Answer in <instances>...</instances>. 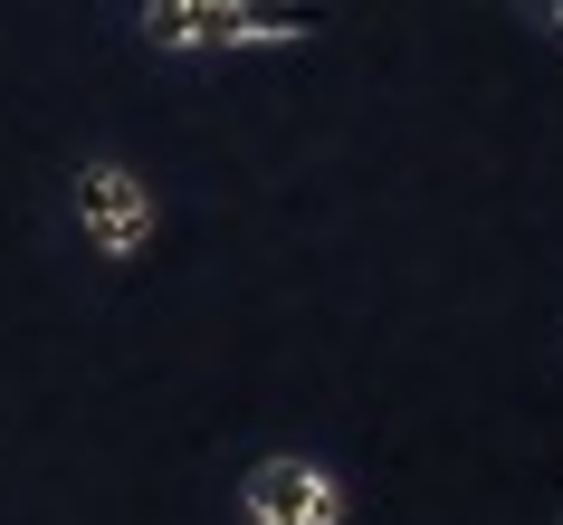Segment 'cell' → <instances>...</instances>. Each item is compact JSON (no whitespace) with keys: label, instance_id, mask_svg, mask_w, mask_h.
Returning a JSON list of instances; mask_svg holds the SVG:
<instances>
[{"label":"cell","instance_id":"obj_1","mask_svg":"<svg viewBox=\"0 0 563 525\" xmlns=\"http://www.w3.org/2000/svg\"><path fill=\"white\" fill-rule=\"evenodd\" d=\"M325 0H144V39L173 58L201 48H267V39H316Z\"/></svg>","mask_w":563,"mask_h":525},{"label":"cell","instance_id":"obj_2","mask_svg":"<svg viewBox=\"0 0 563 525\" xmlns=\"http://www.w3.org/2000/svg\"><path fill=\"white\" fill-rule=\"evenodd\" d=\"M153 182L144 173H124V163H87L77 173V230H87V249L96 259H134L153 239Z\"/></svg>","mask_w":563,"mask_h":525},{"label":"cell","instance_id":"obj_3","mask_svg":"<svg viewBox=\"0 0 563 525\" xmlns=\"http://www.w3.org/2000/svg\"><path fill=\"white\" fill-rule=\"evenodd\" d=\"M239 516L249 525H344V478L316 459H258L239 478Z\"/></svg>","mask_w":563,"mask_h":525},{"label":"cell","instance_id":"obj_4","mask_svg":"<svg viewBox=\"0 0 563 525\" xmlns=\"http://www.w3.org/2000/svg\"><path fill=\"white\" fill-rule=\"evenodd\" d=\"M534 10H544V20H554V30H563V0H534Z\"/></svg>","mask_w":563,"mask_h":525}]
</instances>
